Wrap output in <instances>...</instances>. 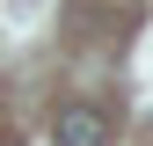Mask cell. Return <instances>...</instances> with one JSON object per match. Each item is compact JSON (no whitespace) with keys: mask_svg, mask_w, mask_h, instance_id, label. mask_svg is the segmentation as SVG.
I'll return each instance as SVG.
<instances>
[{"mask_svg":"<svg viewBox=\"0 0 153 146\" xmlns=\"http://www.w3.org/2000/svg\"><path fill=\"white\" fill-rule=\"evenodd\" d=\"M51 146H109V117L95 102H66L51 117Z\"/></svg>","mask_w":153,"mask_h":146,"instance_id":"1","label":"cell"}]
</instances>
